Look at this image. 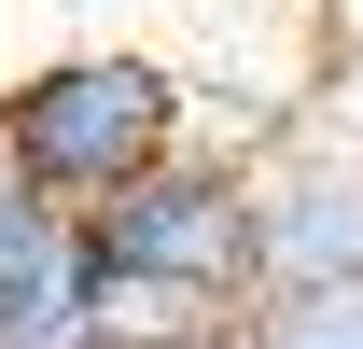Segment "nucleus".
Listing matches in <instances>:
<instances>
[{
    "label": "nucleus",
    "instance_id": "obj_1",
    "mask_svg": "<svg viewBox=\"0 0 363 349\" xmlns=\"http://www.w3.org/2000/svg\"><path fill=\"white\" fill-rule=\"evenodd\" d=\"M182 140H210V126H196L182 56H154V43H56L0 84V168L70 223L112 210L140 168H168Z\"/></svg>",
    "mask_w": 363,
    "mask_h": 349
},
{
    "label": "nucleus",
    "instance_id": "obj_2",
    "mask_svg": "<svg viewBox=\"0 0 363 349\" xmlns=\"http://www.w3.org/2000/svg\"><path fill=\"white\" fill-rule=\"evenodd\" d=\"M84 252L126 265V279H168V294H210V307H266V279H252V154L182 140L112 210H84Z\"/></svg>",
    "mask_w": 363,
    "mask_h": 349
},
{
    "label": "nucleus",
    "instance_id": "obj_3",
    "mask_svg": "<svg viewBox=\"0 0 363 349\" xmlns=\"http://www.w3.org/2000/svg\"><path fill=\"white\" fill-rule=\"evenodd\" d=\"M252 279L266 294H350L363 279V140H279L252 154Z\"/></svg>",
    "mask_w": 363,
    "mask_h": 349
},
{
    "label": "nucleus",
    "instance_id": "obj_4",
    "mask_svg": "<svg viewBox=\"0 0 363 349\" xmlns=\"http://www.w3.org/2000/svg\"><path fill=\"white\" fill-rule=\"evenodd\" d=\"M0 349H84V223L0 168Z\"/></svg>",
    "mask_w": 363,
    "mask_h": 349
},
{
    "label": "nucleus",
    "instance_id": "obj_5",
    "mask_svg": "<svg viewBox=\"0 0 363 349\" xmlns=\"http://www.w3.org/2000/svg\"><path fill=\"white\" fill-rule=\"evenodd\" d=\"M238 349H363V279L350 294H266L238 321Z\"/></svg>",
    "mask_w": 363,
    "mask_h": 349
},
{
    "label": "nucleus",
    "instance_id": "obj_6",
    "mask_svg": "<svg viewBox=\"0 0 363 349\" xmlns=\"http://www.w3.org/2000/svg\"><path fill=\"white\" fill-rule=\"evenodd\" d=\"M56 14H112V0H56Z\"/></svg>",
    "mask_w": 363,
    "mask_h": 349
},
{
    "label": "nucleus",
    "instance_id": "obj_7",
    "mask_svg": "<svg viewBox=\"0 0 363 349\" xmlns=\"http://www.w3.org/2000/svg\"><path fill=\"white\" fill-rule=\"evenodd\" d=\"M224 349H238V336H224Z\"/></svg>",
    "mask_w": 363,
    "mask_h": 349
}]
</instances>
